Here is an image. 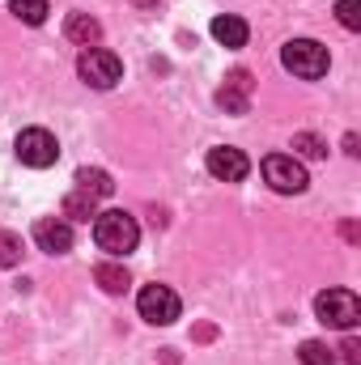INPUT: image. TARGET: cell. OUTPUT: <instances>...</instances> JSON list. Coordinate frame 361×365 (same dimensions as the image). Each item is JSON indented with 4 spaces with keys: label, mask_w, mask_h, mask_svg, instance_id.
<instances>
[{
    "label": "cell",
    "mask_w": 361,
    "mask_h": 365,
    "mask_svg": "<svg viewBox=\"0 0 361 365\" xmlns=\"http://www.w3.org/2000/svg\"><path fill=\"white\" fill-rule=\"evenodd\" d=\"M315 314H319V323H327V327L353 331L361 323V302H357L353 289H323V293L315 297Z\"/></svg>",
    "instance_id": "obj_3"
},
{
    "label": "cell",
    "mask_w": 361,
    "mask_h": 365,
    "mask_svg": "<svg viewBox=\"0 0 361 365\" xmlns=\"http://www.w3.org/2000/svg\"><path fill=\"white\" fill-rule=\"evenodd\" d=\"M217 106H221L225 115H247V106H251V73L234 68V73L225 77V86L217 90Z\"/></svg>",
    "instance_id": "obj_10"
},
{
    "label": "cell",
    "mask_w": 361,
    "mask_h": 365,
    "mask_svg": "<svg viewBox=\"0 0 361 365\" xmlns=\"http://www.w3.org/2000/svg\"><path fill=\"white\" fill-rule=\"evenodd\" d=\"M264 179H268L272 191H280V195H302L306 191V170H302V162L298 158H289V153H272L264 158Z\"/></svg>",
    "instance_id": "obj_7"
},
{
    "label": "cell",
    "mask_w": 361,
    "mask_h": 365,
    "mask_svg": "<svg viewBox=\"0 0 361 365\" xmlns=\"http://www.w3.org/2000/svg\"><path fill=\"white\" fill-rule=\"evenodd\" d=\"M93 280L102 284V293H128V284H132V276H128V268L123 264H98L93 268Z\"/></svg>",
    "instance_id": "obj_13"
},
{
    "label": "cell",
    "mask_w": 361,
    "mask_h": 365,
    "mask_svg": "<svg viewBox=\"0 0 361 365\" xmlns=\"http://www.w3.org/2000/svg\"><path fill=\"white\" fill-rule=\"evenodd\" d=\"M17 259H21V238L9 234V230H0V268H13Z\"/></svg>",
    "instance_id": "obj_18"
},
{
    "label": "cell",
    "mask_w": 361,
    "mask_h": 365,
    "mask_svg": "<svg viewBox=\"0 0 361 365\" xmlns=\"http://www.w3.org/2000/svg\"><path fill=\"white\" fill-rule=\"evenodd\" d=\"M298 361H302V365H336V353H332L323 340H302Z\"/></svg>",
    "instance_id": "obj_16"
},
{
    "label": "cell",
    "mask_w": 361,
    "mask_h": 365,
    "mask_svg": "<svg viewBox=\"0 0 361 365\" xmlns=\"http://www.w3.org/2000/svg\"><path fill=\"white\" fill-rule=\"evenodd\" d=\"M336 17L345 30H361V0H340L336 4Z\"/></svg>",
    "instance_id": "obj_19"
},
{
    "label": "cell",
    "mask_w": 361,
    "mask_h": 365,
    "mask_svg": "<svg viewBox=\"0 0 361 365\" xmlns=\"http://www.w3.org/2000/svg\"><path fill=\"white\" fill-rule=\"evenodd\" d=\"M204 166H208V175H213V179H221V182H243L247 175H251L247 153H243V149H234V145H217V149H208Z\"/></svg>",
    "instance_id": "obj_8"
},
{
    "label": "cell",
    "mask_w": 361,
    "mask_h": 365,
    "mask_svg": "<svg viewBox=\"0 0 361 365\" xmlns=\"http://www.w3.org/2000/svg\"><path fill=\"white\" fill-rule=\"evenodd\" d=\"M13 149H17V162H21V166H34V170H47V166H56V158H60V145H56V136H51L47 128H26V132H17Z\"/></svg>",
    "instance_id": "obj_6"
},
{
    "label": "cell",
    "mask_w": 361,
    "mask_h": 365,
    "mask_svg": "<svg viewBox=\"0 0 361 365\" xmlns=\"http://www.w3.org/2000/svg\"><path fill=\"white\" fill-rule=\"evenodd\" d=\"M77 191H86V195H93V200H106L111 191H115V182H111V175L106 170H77Z\"/></svg>",
    "instance_id": "obj_14"
},
{
    "label": "cell",
    "mask_w": 361,
    "mask_h": 365,
    "mask_svg": "<svg viewBox=\"0 0 361 365\" xmlns=\"http://www.w3.org/2000/svg\"><path fill=\"white\" fill-rule=\"evenodd\" d=\"M64 217H73V221H90V217H98V212H93V195L73 191V195L64 200Z\"/></svg>",
    "instance_id": "obj_17"
},
{
    "label": "cell",
    "mask_w": 361,
    "mask_h": 365,
    "mask_svg": "<svg viewBox=\"0 0 361 365\" xmlns=\"http://www.w3.org/2000/svg\"><path fill=\"white\" fill-rule=\"evenodd\" d=\"M64 34L73 38V43H81V47H90L102 38V26L93 21L90 13H68V21H64Z\"/></svg>",
    "instance_id": "obj_12"
},
{
    "label": "cell",
    "mask_w": 361,
    "mask_h": 365,
    "mask_svg": "<svg viewBox=\"0 0 361 365\" xmlns=\"http://www.w3.org/2000/svg\"><path fill=\"white\" fill-rule=\"evenodd\" d=\"M136 4H153V0H136Z\"/></svg>",
    "instance_id": "obj_22"
},
{
    "label": "cell",
    "mask_w": 361,
    "mask_h": 365,
    "mask_svg": "<svg viewBox=\"0 0 361 365\" xmlns=\"http://www.w3.org/2000/svg\"><path fill=\"white\" fill-rule=\"evenodd\" d=\"M34 242L47 255H68L73 251V225L64 217H43V221H34Z\"/></svg>",
    "instance_id": "obj_9"
},
{
    "label": "cell",
    "mask_w": 361,
    "mask_h": 365,
    "mask_svg": "<svg viewBox=\"0 0 361 365\" xmlns=\"http://www.w3.org/2000/svg\"><path fill=\"white\" fill-rule=\"evenodd\" d=\"M293 149H302L306 158H323V153H327V145H323L315 132H298V136H293Z\"/></svg>",
    "instance_id": "obj_20"
},
{
    "label": "cell",
    "mask_w": 361,
    "mask_h": 365,
    "mask_svg": "<svg viewBox=\"0 0 361 365\" xmlns=\"http://www.w3.org/2000/svg\"><path fill=\"white\" fill-rule=\"evenodd\" d=\"M340 353H345V361H349V365H361V344L353 340V336H349V340L340 344Z\"/></svg>",
    "instance_id": "obj_21"
},
{
    "label": "cell",
    "mask_w": 361,
    "mask_h": 365,
    "mask_svg": "<svg viewBox=\"0 0 361 365\" xmlns=\"http://www.w3.org/2000/svg\"><path fill=\"white\" fill-rule=\"evenodd\" d=\"M280 64H285L293 77H302V81H319V77L327 73L332 56H327V47L315 43V38H289L285 51H280Z\"/></svg>",
    "instance_id": "obj_2"
},
{
    "label": "cell",
    "mask_w": 361,
    "mask_h": 365,
    "mask_svg": "<svg viewBox=\"0 0 361 365\" xmlns=\"http://www.w3.org/2000/svg\"><path fill=\"white\" fill-rule=\"evenodd\" d=\"M247 34H251V30H247L243 17H230V13H225V17L213 21V38H217L221 47H247Z\"/></svg>",
    "instance_id": "obj_11"
},
{
    "label": "cell",
    "mask_w": 361,
    "mask_h": 365,
    "mask_svg": "<svg viewBox=\"0 0 361 365\" xmlns=\"http://www.w3.org/2000/svg\"><path fill=\"white\" fill-rule=\"evenodd\" d=\"M93 238H98V247L106 251V255H128V251H136V242H141V225H136V217H128L123 208H115V212H98L93 217Z\"/></svg>",
    "instance_id": "obj_1"
},
{
    "label": "cell",
    "mask_w": 361,
    "mask_h": 365,
    "mask_svg": "<svg viewBox=\"0 0 361 365\" xmlns=\"http://www.w3.org/2000/svg\"><path fill=\"white\" fill-rule=\"evenodd\" d=\"M9 13L26 26H43L51 9H47V0H9Z\"/></svg>",
    "instance_id": "obj_15"
},
{
    "label": "cell",
    "mask_w": 361,
    "mask_h": 365,
    "mask_svg": "<svg viewBox=\"0 0 361 365\" xmlns=\"http://www.w3.org/2000/svg\"><path fill=\"white\" fill-rule=\"evenodd\" d=\"M77 73L93 90H111V86L123 81V60L115 51H106V47H86L81 60H77Z\"/></svg>",
    "instance_id": "obj_4"
},
{
    "label": "cell",
    "mask_w": 361,
    "mask_h": 365,
    "mask_svg": "<svg viewBox=\"0 0 361 365\" xmlns=\"http://www.w3.org/2000/svg\"><path fill=\"white\" fill-rule=\"evenodd\" d=\"M136 310H141L145 323H153V327H171V323L183 314V302H179V293L166 289V284H145L141 297H136Z\"/></svg>",
    "instance_id": "obj_5"
}]
</instances>
